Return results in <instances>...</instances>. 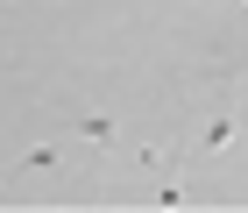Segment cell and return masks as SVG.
<instances>
[{"mask_svg":"<svg viewBox=\"0 0 248 213\" xmlns=\"http://www.w3.org/2000/svg\"><path fill=\"white\" fill-rule=\"evenodd\" d=\"M234 135H241V121H234V114H227V107H220V114H213V121H206V135H199V142H206V149H227V142H234Z\"/></svg>","mask_w":248,"mask_h":213,"instance_id":"cell-1","label":"cell"},{"mask_svg":"<svg viewBox=\"0 0 248 213\" xmlns=\"http://www.w3.org/2000/svg\"><path fill=\"white\" fill-rule=\"evenodd\" d=\"M57 142H36V149H29V156H21V164H15V171H7V178H29V171H50V164H57Z\"/></svg>","mask_w":248,"mask_h":213,"instance_id":"cell-2","label":"cell"},{"mask_svg":"<svg viewBox=\"0 0 248 213\" xmlns=\"http://www.w3.org/2000/svg\"><path fill=\"white\" fill-rule=\"evenodd\" d=\"M71 128H78V135H85V142H114V121H107V114H78Z\"/></svg>","mask_w":248,"mask_h":213,"instance_id":"cell-3","label":"cell"},{"mask_svg":"<svg viewBox=\"0 0 248 213\" xmlns=\"http://www.w3.org/2000/svg\"><path fill=\"white\" fill-rule=\"evenodd\" d=\"M241 7H248V0H241Z\"/></svg>","mask_w":248,"mask_h":213,"instance_id":"cell-4","label":"cell"}]
</instances>
